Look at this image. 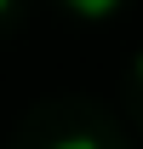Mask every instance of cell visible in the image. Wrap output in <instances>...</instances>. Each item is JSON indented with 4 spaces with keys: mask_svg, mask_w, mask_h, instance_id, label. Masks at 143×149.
<instances>
[{
    "mask_svg": "<svg viewBox=\"0 0 143 149\" xmlns=\"http://www.w3.org/2000/svg\"><path fill=\"white\" fill-rule=\"evenodd\" d=\"M52 149H97V138H63V143H52Z\"/></svg>",
    "mask_w": 143,
    "mask_h": 149,
    "instance_id": "2",
    "label": "cell"
},
{
    "mask_svg": "<svg viewBox=\"0 0 143 149\" xmlns=\"http://www.w3.org/2000/svg\"><path fill=\"white\" fill-rule=\"evenodd\" d=\"M120 0H69V12H80V17H109Z\"/></svg>",
    "mask_w": 143,
    "mask_h": 149,
    "instance_id": "1",
    "label": "cell"
},
{
    "mask_svg": "<svg viewBox=\"0 0 143 149\" xmlns=\"http://www.w3.org/2000/svg\"><path fill=\"white\" fill-rule=\"evenodd\" d=\"M137 74H143V52H137Z\"/></svg>",
    "mask_w": 143,
    "mask_h": 149,
    "instance_id": "4",
    "label": "cell"
},
{
    "mask_svg": "<svg viewBox=\"0 0 143 149\" xmlns=\"http://www.w3.org/2000/svg\"><path fill=\"white\" fill-rule=\"evenodd\" d=\"M6 12H12V0H0V17H6Z\"/></svg>",
    "mask_w": 143,
    "mask_h": 149,
    "instance_id": "3",
    "label": "cell"
}]
</instances>
